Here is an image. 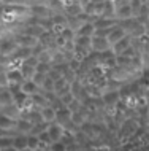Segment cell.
Instances as JSON below:
<instances>
[{
    "label": "cell",
    "instance_id": "cell-1",
    "mask_svg": "<svg viewBox=\"0 0 149 151\" xmlns=\"http://www.w3.org/2000/svg\"><path fill=\"white\" fill-rule=\"evenodd\" d=\"M14 43L18 45L19 48H30V50H34L38 45V38H35V37H32V35H27V34H22V35H19L18 38H14Z\"/></svg>",
    "mask_w": 149,
    "mask_h": 151
},
{
    "label": "cell",
    "instance_id": "cell-2",
    "mask_svg": "<svg viewBox=\"0 0 149 151\" xmlns=\"http://www.w3.org/2000/svg\"><path fill=\"white\" fill-rule=\"evenodd\" d=\"M46 132L49 135L51 142H59L63 137V127L60 124H57V122H49L46 127Z\"/></svg>",
    "mask_w": 149,
    "mask_h": 151
},
{
    "label": "cell",
    "instance_id": "cell-3",
    "mask_svg": "<svg viewBox=\"0 0 149 151\" xmlns=\"http://www.w3.org/2000/svg\"><path fill=\"white\" fill-rule=\"evenodd\" d=\"M130 43H132V35H125V37H122L120 40H118L114 45H111L113 46V52H114V56H119V54H122L124 51L127 50V48H130Z\"/></svg>",
    "mask_w": 149,
    "mask_h": 151
},
{
    "label": "cell",
    "instance_id": "cell-4",
    "mask_svg": "<svg viewBox=\"0 0 149 151\" xmlns=\"http://www.w3.org/2000/svg\"><path fill=\"white\" fill-rule=\"evenodd\" d=\"M40 89H41V88H38L32 80H24L22 83L19 84V91H21L22 94H26V96H29V97L35 96V94H38Z\"/></svg>",
    "mask_w": 149,
    "mask_h": 151
},
{
    "label": "cell",
    "instance_id": "cell-5",
    "mask_svg": "<svg viewBox=\"0 0 149 151\" xmlns=\"http://www.w3.org/2000/svg\"><path fill=\"white\" fill-rule=\"evenodd\" d=\"M5 75H6V80H8V86H10V84H18L19 86L24 81V76H22V73L19 68H10V70L5 72Z\"/></svg>",
    "mask_w": 149,
    "mask_h": 151
},
{
    "label": "cell",
    "instance_id": "cell-6",
    "mask_svg": "<svg viewBox=\"0 0 149 151\" xmlns=\"http://www.w3.org/2000/svg\"><path fill=\"white\" fill-rule=\"evenodd\" d=\"M75 50H81V51H92L91 45H92V37H76L73 40Z\"/></svg>",
    "mask_w": 149,
    "mask_h": 151
},
{
    "label": "cell",
    "instance_id": "cell-7",
    "mask_svg": "<svg viewBox=\"0 0 149 151\" xmlns=\"http://www.w3.org/2000/svg\"><path fill=\"white\" fill-rule=\"evenodd\" d=\"M16 50H18V45L14 43V40H3V42H0V56H3V58L11 56Z\"/></svg>",
    "mask_w": 149,
    "mask_h": 151
},
{
    "label": "cell",
    "instance_id": "cell-8",
    "mask_svg": "<svg viewBox=\"0 0 149 151\" xmlns=\"http://www.w3.org/2000/svg\"><path fill=\"white\" fill-rule=\"evenodd\" d=\"M91 50L95 51V52H102L105 50H110V43H108V40L103 38V37H92Z\"/></svg>",
    "mask_w": 149,
    "mask_h": 151
},
{
    "label": "cell",
    "instance_id": "cell-9",
    "mask_svg": "<svg viewBox=\"0 0 149 151\" xmlns=\"http://www.w3.org/2000/svg\"><path fill=\"white\" fill-rule=\"evenodd\" d=\"M127 35V32L122 29V27H119V26H114L113 29L110 30V34L106 35V40H108V43H110V46L111 45H114L118 40H120L122 37H125Z\"/></svg>",
    "mask_w": 149,
    "mask_h": 151
},
{
    "label": "cell",
    "instance_id": "cell-10",
    "mask_svg": "<svg viewBox=\"0 0 149 151\" xmlns=\"http://www.w3.org/2000/svg\"><path fill=\"white\" fill-rule=\"evenodd\" d=\"M94 32H95L94 24L87 21V22L81 24V26H79L78 29L75 30V35H76V37H92V35H94Z\"/></svg>",
    "mask_w": 149,
    "mask_h": 151
},
{
    "label": "cell",
    "instance_id": "cell-11",
    "mask_svg": "<svg viewBox=\"0 0 149 151\" xmlns=\"http://www.w3.org/2000/svg\"><path fill=\"white\" fill-rule=\"evenodd\" d=\"M41 119L43 122H46V124H49V122H54L57 119V111L54 110V107H43L41 110Z\"/></svg>",
    "mask_w": 149,
    "mask_h": 151
},
{
    "label": "cell",
    "instance_id": "cell-12",
    "mask_svg": "<svg viewBox=\"0 0 149 151\" xmlns=\"http://www.w3.org/2000/svg\"><path fill=\"white\" fill-rule=\"evenodd\" d=\"M116 19H119V21H122V19H128V18H133V13H132V8L128 3H125V5L116 8Z\"/></svg>",
    "mask_w": 149,
    "mask_h": 151
},
{
    "label": "cell",
    "instance_id": "cell-13",
    "mask_svg": "<svg viewBox=\"0 0 149 151\" xmlns=\"http://www.w3.org/2000/svg\"><path fill=\"white\" fill-rule=\"evenodd\" d=\"M0 129H5L8 132L10 130H16V119L0 113Z\"/></svg>",
    "mask_w": 149,
    "mask_h": 151
},
{
    "label": "cell",
    "instance_id": "cell-14",
    "mask_svg": "<svg viewBox=\"0 0 149 151\" xmlns=\"http://www.w3.org/2000/svg\"><path fill=\"white\" fill-rule=\"evenodd\" d=\"M13 148H16L18 151H26L27 150V135L24 134H19V135L13 137Z\"/></svg>",
    "mask_w": 149,
    "mask_h": 151
},
{
    "label": "cell",
    "instance_id": "cell-15",
    "mask_svg": "<svg viewBox=\"0 0 149 151\" xmlns=\"http://www.w3.org/2000/svg\"><path fill=\"white\" fill-rule=\"evenodd\" d=\"M10 104H14L13 94H11L10 89L2 88V91H0V107H6V105H10Z\"/></svg>",
    "mask_w": 149,
    "mask_h": 151
},
{
    "label": "cell",
    "instance_id": "cell-16",
    "mask_svg": "<svg viewBox=\"0 0 149 151\" xmlns=\"http://www.w3.org/2000/svg\"><path fill=\"white\" fill-rule=\"evenodd\" d=\"M118 100H119V92L118 91H108L103 96V102L106 105H114V104H118Z\"/></svg>",
    "mask_w": 149,
    "mask_h": 151
},
{
    "label": "cell",
    "instance_id": "cell-17",
    "mask_svg": "<svg viewBox=\"0 0 149 151\" xmlns=\"http://www.w3.org/2000/svg\"><path fill=\"white\" fill-rule=\"evenodd\" d=\"M19 110L18 107H16L14 104H10V105H6V107H3V115H6V116H10V118H13V119H16V116L19 115Z\"/></svg>",
    "mask_w": 149,
    "mask_h": 151
},
{
    "label": "cell",
    "instance_id": "cell-18",
    "mask_svg": "<svg viewBox=\"0 0 149 151\" xmlns=\"http://www.w3.org/2000/svg\"><path fill=\"white\" fill-rule=\"evenodd\" d=\"M21 73H22V76H24V80H32V76L35 75V67H30V65H26V64H21Z\"/></svg>",
    "mask_w": 149,
    "mask_h": 151
},
{
    "label": "cell",
    "instance_id": "cell-19",
    "mask_svg": "<svg viewBox=\"0 0 149 151\" xmlns=\"http://www.w3.org/2000/svg\"><path fill=\"white\" fill-rule=\"evenodd\" d=\"M38 146H40L38 137L34 135V134H29V135H27V150L35 151V150H38Z\"/></svg>",
    "mask_w": 149,
    "mask_h": 151
},
{
    "label": "cell",
    "instance_id": "cell-20",
    "mask_svg": "<svg viewBox=\"0 0 149 151\" xmlns=\"http://www.w3.org/2000/svg\"><path fill=\"white\" fill-rule=\"evenodd\" d=\"M30 129H32V124L27 119H22V118L16 119V130H21V132H30Z\"/></svg>",
    "mask_w": 149,
    "mask_h": 151
},
{
    "label": "cell",
    "instance_id": "cell-21",
    "mask_svg": "<svg viewBox=\"0 0 149 151\" xmlns=\"http://www.w3.org/2000/svg\"><path fill=\"white\" fill-rule=\"evenodd\" d=\"M32 13H34L35 16H38V18H48L49 16V8H46V6H34L32 8Z\"/></svg>",
    "mask_w": 149,
    "mask_h": 151
},
{
    "label": "cell",
    "instance_id": "cell-22",
    "mask_svg": "<svg viewBox=\"0 0 149 151\" xmlns=\"http://www.w3.org/2000/svg\"><path fill=\"white\" fill-rule=\"evenodd\" d=\"M59 100L62 102L63 107H70V105L73 104V100H75V96H73L70 91H68V92H65V94H62V96L59 97Z\"/></svg>",
    "mask_w": 149,
    "mask_h": 151
},
{
    "label": "cell",
    "instance_id": "cell-23",
    "mask_svg": "<svg viewBox=\"0 0 149 151\" xmlns=\"http://www.w3.org/2000/svg\"><path fill=\"white\" fill-rule=\"evenodd\" d=\"M27 116H29V118H26V119L29 121L32 126L40 124V122H43V119H41V115H40V113H37V111H30V113H27Z\"/></svg>",
    "mask_w": 149,
    "mask_h": 151
},
{
    "label": "cell",
    "instance_id": "cell-24",
    "mask_svg": "<svg viewBox=\"0 0 149 151\" xmlns=\"http://www.w3.org/2000/svg\"><path fill=\"white\" fill-rule=\"evenodd\" d=\"M13 145V135H3L0 137V151Z\"/></svg>",
    "mask_w": 149,
    "mask_h": 151
},
{
    "label": "cell",
    "instance_id": "cell-25",
    "mask_svg": "<svg viewBox=\"0 0 149 151\" xmlns=\"http://www.w3.org/2000/svg\"><path fill=\"white\" fill-rule=\"evenodd\" d=\"M35 70L37 73H43V75H48V73L51 72V65L48 62H38L37 67H35Z\"/></svg>",
    "mask_w": 149,
    "mask_h": 151
},
{
    "label": "cell",
    "instance_id": "cell-26",
    "mask_svg": "<svg viewBox=\"0 0 149 151\" xmlns=\"http://www.w3.org/2000/svg\"><path fill=\"white\" fill-rule=\"evenodd\" d=\"M45 78H46V75H43V73H37V72H35V75L32 76V81H34V83L37 84L38 88H41V84L45 83Z\"/></svg>",
    "mask_w": 149,
    "mask_h": 151
},
{
    "label": "cell",
    "instance_id": "cell-27",
    "mask_svg": "<svg viewBox=\"0 0 149 151\" xmlns=\"http://www.w3.org/2000/svg\"><path fill=\"white\" fill-rule=\"evenodd\" d=\"M51 151H67V146L63 142H52L51 143Z\"/></svg>",
    "mask_w": 149,
    "mask_h": 151
},
{
    "label": "cell",
    "instance_id": "cell-28",
    "mask_svg": "<svg viewBox=\"0 0 149 151\" xmlns=\"http://www.w3.org/2000/svg\"><path fill=\"white\" fill-rule=\"evenodd\" d=\"M3 135H10V134H8V130H5V129H0V137H3Z\"/></svg>",
    "mask_w": 149,
    "mask_h": 151
},
{
    "label": "cell",
    "instance_id": "cell-29",
    "mask_svg": "<svg viewBox=\"0 0 149 151\" xmlns=\"http://www.w3.org/2000/svg\"><path fill=\"white\" fill-rule=\"evenodd\" d=\"M2 151H18V150H16V148H13V146H8V148L2 150Z\"/></svg>",
    "mask_w": 149,
    "mask_h": 151
},
{
    "label": "cell",
    "instance_id": "cell-30",
    "mask_svg": "<svg viewBox=\"0 0 149 151\" xmlns=\"http://www.w3.org/2000/svg\"><path fill=\"white\" fill-rule=\"evenodd\" d=\"M91 3H102V2H106V0H89Z\"/></svg>",
    "mask_w": 149,
    "mask_h": 151
},
{
    "label": "cell",
    "instance_id": "cell-31",
    "mask_svg": "<svg viewBox=\"0 0 149 151\" xmlns=\"http://www.w3.org/2000/svg\"><path fill=\"white\" fill-rule=\"evenodd\" d=\"M0 91H2V88H0Z\"/></svg>",
    "mask_w": 149,
    "mask_h": 151
},
{
    "label": "cell",
    "instance_id": "cell-32",
    "mask_svg": "<svg viewBox=\"0 0 149 151\" xmlns=\"http://www.w3.org/2000/svg\"><path fill=\"white\" fill-rule=\"evenodd\" d=\"M35 151H38V150H35Z\"/></svg>",
    "mask_w": 149,
    "mask_h": 151
},
{
    "label": "cell",
    "instance_id": "cell-33",
    "mask_svg": "<svg viewBox=\"0 0 149 151\" xmlns=\"http://www.w3.org/2000/svg\"><path fill=\"white\" fill-rule=\"evenodd\" d=\"M0 88H2V86H0Z\"/></svg>",
    "mask_w": 149,
    "mask_h": 151
},
{
    "label": "cell",
    "instance_id": "cell-34",
    "mask_svg": "<svg viewBox=\"0 0 149 151\" xmlns=\"http://www.w3.org/2000/svg\"><path fill=\"white\" fill-rule=\"evenodd\" d=\"M49 151H51V150H49Z\"/></svg>",
    "mask_w": 149,
    "mask_h": 151
}]
</instances>
